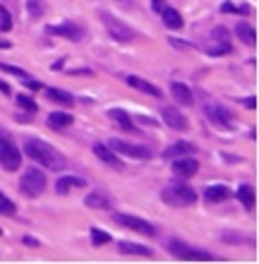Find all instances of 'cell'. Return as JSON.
I'll return each instance as SVG.
<instances>
[{
	"label": "cell",
	"mask_w": 259,
	"mask_h": 264,
	"mask_svg": "<svg viewBox=\"0 0 259 264\" xmlns=\"http://www.w3.org/2000/svg\"><path fill=\"white\" fill-rule=\"evenodd\" d=\"M24 154L32 161H36L38 166L48 168V171H63L68 166V161L63 158V154L55 149V147L46 144L43 140H27L24 142Z\"/></svg>",
	"instance_id": "1"
},
{
	"label": "cell",
	"mask_w": 259,
	"mask_h": 264,
	"mask_svg": "<svg viewBox=\"0 0 259 264\" xmlns=\"http://www.w3.org/2000/svg\"><path fill=\"white\" fill-rule=\"evenodd\" d=\"M161 202L168 207H190L197 202V192L185 183H173L161 190Z\"/></svg>",
	"instance_id": "2"
},
{
	"label": "cell",
	"mask_w": 259,
	"mask_h": 264,
	"mask_svg": "<svg viewBox=\"0 0 259 264\" xmlns=\"http://www.w3.org/2000/svg\"><path fill=\"white\" fill-rule=\"evenodd\" d=\"M166 245H168L171 255H175L178 260H187V262H209V260H214L211 252H207V250H197V247H190L187 243L175 240V238H171Z\"/></svg>",
	"instance_id": "3"
},
{
	"label": "cell",
	"mask_w": 259,
	"mask_h": 264,
	"mask_svg": "<svg viewBox=\"0 0 259 264\" xmlns=\"http://www.w3.org/2000/svg\"><path fill=\"white\" fill-rule=\"evenodd\" d=\"M101 19H104V24H106V29H108V34H111L115 41H120V43H127V41H132V38L137 36L135 34V29H130L122 19H118L115 15L111 12H101Z\"/></svg>",
	"instance_id": "4"
},
{
	"label": "cell",
	"mask_w": 259,
	"mask_h": 264,
	"mask_svg": "<svg viewBox=\"0 0 259 264\" xmlns=\"http://www.w3.org/2000/svg\"><path fill=\"white\" fill-rule=\"evenodd\" d=\"M19 190H22L27 197H38V194L46 190V176H43V171L29 168V171L19 178Z\"/></svg>",
	"instance_id": "5"
},
{
	"label": "cell",
	"mask_w": 259,
	"mask_h": 264,
	"mask_svg": "<svg viewBox=\"0 0 259 264\" xmlns=\"http://www.w3.org/2000/svg\"><path fill=\"white\" fill-rule=\"evenodd\" d=\"M204 115L211 125L221 127V130H233L235 127V120H233V113L225 108V106H219V104H207L204 106Z\"/></svg>",
	"instance_id": "6"
},
{
	"label": "cell",
	"mask_w": 259,
	"mask_h": 264,
	"mask_svg": "<svg viewBox=\"0 0 259 264\" xmlns=\"http://www.w3.org/2000/svg\"><path fill=\"white\" fill-rule=\"evenodd\" d=\"M113 221H118L120 226L130 228V230H135V233H142V235H156V226L154 224H149L144 219H139V216H132V214H113Z\"/></svg>",
	"instance_id": "7"
},
{
	"label": "cell",
	"mask_w": 259,
	"mask_h": 264,
	"mask_svg": "<svg viewBox=\"0 0 259 264\" xmlns=\"http://www.w3.org/2000/svg\"><path fill=\"white\" fill-rule=\"evenodd\" d=\"M108 147H111L118 156H132V158H137V161H147V158H151V151H149L147 147L127 144V142H122V140H115V137L108 142Z\"/></svg>",
	"instance_id": "8"
},
{
	"label": "cell",
	"mask_w": 259,
	"mask_h": 264,
	"mask_svg": "<svg viewBox=\"0 0 259 264\" xmlns=\"http://www.w3.org/2000/svg\"><path fill=\"white\" fill-rule=\"evenodd\" d=\"M22 163V154H19V147H15L10 140L0 147V166L5 171H17Z\"/></svg>",
	"instance_id": "9"
},
{
	"label": "cell",
	"mask_w": 259,
	"mask_h": 264,
	"mask_svg": "<svg viewBox=\"0 0 259 264\" xmlns=\"http://www.w3.org/2000/svg\"><path fill=\"white\" fill-rule=\"evenodd\" d=\"M161 118H163V123L168 125V127H173V130H178V132H185L187 127H190V123H187V118L178 108H173V106H163L161 108Z\"/></svg>",
	"instance_id": "10"
},
{
	"label": "cell",
	"mask_w": 259,
	"mask_h": 264,
	"mask_svg": "<svg viewBox=\"0 0 259 264\" xmlns=\"http://www.w3.org/2000/svg\"><path fill=\"white\" fill-rule=\"evenodd\" d=\"M173 161V158H171ZM199 171V161L194 156H180L173 161V173L180 176V178H192L194 173Z\"/></svg>",
	"instance_id": "11"
},
{
	"label": "cell",
	"mask_w": 259,
	"mask_h": 264,
	"mask_svg": "<svg viewBox=\"0 0 259 264\" xmlns=\"http://www.w3.org/2000/svg\"><path fill=\"white\" fill-rule=\"evenodd\" d=\"M48 32L51 34H55V36H65L70 38V41H79V38L84 36V29L77 24V22H63V24H51L48 27Z\"/></svg>",
	"instance_id": "12"
},
{
	"label": "cell",
	"mask_w": 259,
	"mask_h": 264,
	"mask_svg": "<svg viewBox=\"0 0 259 264\" xmlns=\"http://www.w3.org/2000/svg\"><path fill=\"white\" fill-rule=\"evenodd\" d=\"M94 154H96V156H99L106 166H111V168H115V171H122V168H125V163L118 158V154H115L111 147L101 144V142H96V144H94Z\"/></svg>",
	"instance_id": "13"
},
{
	"label": "cell",
	"mask_w": 259,
	"mask_h": 264,
	"mask_svg": "<svg viewBox=\"0 0 259 264\" xmlns=\"http://www.w3.org/2000/svg\"><path fill=\"white\" fill-rule=\"evenodd\" d=\"M125 82H127V87H132V89H137V91H144V94H149V96H156V99H161V89H158L156 84L147 82L144 77L130 75V77H125Z\"/></svg>",
	"instance_id": "14"
},
{
	"label": "cell",
	"mask_w": 259,
	"mask_h": 264,
	"mask_svg": "<svg viewBox=\"0 0 259 264\" xmlns=\"http://www.w3.org/2000/svg\"><path fill=\"white\" fill-rule=\"evenodd\" d=\"M194 154H197V147H194L192 142L180 140V142L171 144L168 149L163 151V158H180V156H194Z\"/></svg>",
	"instance_id": "15"
},
{
	"label": "cell",
	"mask_w": 259,
	"mask_h": 264,
	"mask_svg": "<svg viewBox=\"0 0 259 264\" xmlns=\"http://www.w3.org/2000/svg\"><path fill=\"white\" fill-rule=\"evenodd\" d=\"M171 94H173V99L180 104V106H192V101H194V94H192V89L183 84V82H171Z\"/></svg>",
	"instance_id": "16"
},
{
	"label": "cell",
	"mask_w": 259,
	"mask_h": 264,
	"mask_svg": "<svg viewBox=\"0 0 259 264\" xmlns=\"http://www.w3.org/2000/svg\"><path fill=\"white\" fill-rule=\"evenodd\" d=\"M118 250L122 255H137V257H154L151 247L147 245H139V243H127V240H120L118 243Z\"/></svg>",
	"instance_id": "17"
},
{
	"label": "cell",
	"mask_w": 259,
	"mask_h": 264,
	"mask_svg": "<svg viewBox=\"0 0 259 264\" xmlns=\"http://www.w3.org/2000/svg\"><path fill=\"white\" fill-rule=\"evenodd\" d=\"M86 180L84 178H77V176H60L58 183H55V192L58 194H68L72 188H84Z\"/></svg>",
	"instance_id": "18"
},
{
	"label": "cell",
	"mask_w": 259,
	"mask_h": 264,
	"mask_svg": "<svg viewBox=\"0 0 259 264\" xmlns=\"http://www.w3.org/2000/svg\"><path fill=\"white\" fill-rule=\"evenodd\" d=\"M161 17H163V24L168 27V29H183V15L178 12V10H173V7H163L161 10Z\"/></svg>",
	"instance_id": "19"
},
{
	"label": "cell",
	"mask_w": 259,
	"mask_h": 264,
	"mask_svg": "<svg viewBox=\"0 0 259 264\" xmlns=\"http://www.w3.org/2000/svg\"><path fill=\"white\" fill-rule=\"evenodd\" d=\"M108 118H111V120H115V123H118V125H120L125 132H132V130H135V120L125 113L122 108H111V111H108Z\"/></svg>",
	"instance_id": "20"
},
{
	"label": "cell",
	"mask_w": 259,
	"mask_h": 264,
	"mask_svg": "<svg viewBox=\"0 0 259 264\" xmlns=\"http://www.w3.org/2000/svg\"><path fill=\"white\" fill-rule=\"evenodd\" d=\"M46 96H48L51 101H55V104H63V106H72L74 104V96L70 94V91H65V89L48 87V89H46Z\"/></svg>",
	"instance_id": "21"
},
{
	"label": "cell",
	"mask_w": 259,
	"mask_h": 264,
	"mask_svg": "<svg viewBox=\"0 0 259 264\" xmlns=\"http://www.w3.org/2000/svg\"><path fill=\"white\" fill-rule=\"evenodd\" d=\"M84 204H86L89 209H111V199H108V194H104V192H91V194H86Z\"/></svg>",
	"instance_id": "22"
},
{
	"label": "cell",
	"mask_w": 259,
	"mask_h": 264,
	"mask_svg": "<svg viewBox=\"0 0 259 264\" xmlns=\"http://www.w3.org/2000/svg\"><path fill=\"white\" fill-rule=\"evenodd\" d=\"M204 197H207V202H225L230 197V188H225V185H209V188L204 190Z\"/></svg>",
	"instance_id": "23"
},
{
	"label": "cell",
	"mask_w": 259,
	"mask_h": 264,
	"mask_svg": "<svg viewBox=\"0 0 259 264\" xmlns=\"http://www.w3.org/2000/svg\"><path fill=\"white\" fill-rule=\"evenodd\" d=\"M235 197L240 199V204H242L247 211L255 209V188H252V185H240L238 192H235Z\"/></svg>",
	"instance_id": "24"
},
{
	"label": "cell",
	"mask_w": 259,
	"mask_h": 264,
	"mask_svg": "<svg viewBox=\"0 0 259 264\" xmlns=\"http://www.w3.org/2000/svg\"><path fill=\"white\" fill-rule=\"evenodd\" d=\"M235 34H238V38H240L242 43H247V46H255V43H257V32H255L247 22H240V24L235 27Z\"/></svg>",
	"instance_id": "25"
},
{
	"label": "cell",
	"mask_w": 259,
	"mask_h": 264,
	"mask_svg": "<svg viewBox=\"0 0 259 264\" xmlns=\"http://www.w3.org/2000/svg\"><path fill=\"white\" fill-rule=\"evenodd\" d=\"M48 125H51V127H68V125H72V115L55 111V113L48 115Z\"/></svg>",
	"instance_id": "26"
},
{
	"label": "cell",
	"mask_w": 259,
	"mask_h": 264,
	"mask_svg": "<svg viewBox=\"0 0 259 264\" xmlns=\"http://www.w3.org/2000/svg\"><path fill=\"white\" fill-rule=\"evenodd\" d=\"M221 12H225V15H228V12H240V15H250V12H252V7H250V5H235V2L225 0V2L221 5Z\"/></svg>",
	"instance_id": "27"
},
{
	"label": "cell",
	"mask_w": 259,
	"mask_h": 264,
	"mask_svg": "<svg viewBox=\"0 0 259 264\" xmlns=\"http://www.w3.org/2000/svg\"><path fill=\"white\" fill-rule=\"evenodd\" d=\"M17 106H19V108H24L27 113H34V111L38 108L36 101H34L32 96H27V94H19V96H17Z\"/></svg>",
	"instance_id": "28"
},
{
	"label": "cell",
	"mask_w": 259,
	"mask_h": 264,
	"mask_svg": "<svg viewBox=\"0 0 259 264\" xmlns=\"http://www.w3.org/2000/svg\"><path fill=\"white\" fill-rule=\"evenodd\" d=\"M91 243L99 247V245H106V243H111V235L106 233V230H101V228H91Z\"/></svg>",
	"instance_id": "29"
},
{
	"label": "cell",
	"mask_w": 259,
	"mask_h": 264,
	"mask_svg": "<svg viewBox=\"0 0 259 264\" xmlns=\"http://www.w3.org/2000/svg\"><path fill=\"white\" fill-rule=\"evenodd\" d=\"M12 29V17L7 12V7L0 5V32H10Z\"/></svg>",
	"instance_id": "30"
},
{
	"label": "cell",
	"mask_w": 259,
	"mask_h": 264,
	"mask_svg": "<svg viewBox=\"0 0 259 264\" xmlns=\"http://www.w3.org/2000/svg\"><path fill=\"white\" fill-rule=\"evenodd\" d=\"M17 211V207H15V202H10L2 192H0V214H7V216H12Z\"/></svg>",
	"instance_id": "31"
},
{
	"label": "cell",
	"mask_w": 259,
	"mask_h": 264,
	"mask_svg": "<svg viewBox=\"0 0 259 264\" xmlns=\"http://www.w3.org/2000/svg\"><path fill=\"white\" fill-rule=\"evenodd\" d=\"M0 70H2V72H7V75L19 77V79H27V77H29V72H27V70H22V68H15V65H5V63H0Z\"/></svg>",
	"instance_id": "32"
},
{
	"label": "cell",
	"mask_w": 259,
	"mask_h": 264,
	"mask_svg": "<svg viewBox=\"0 0 259 264\" xmlns=\"http://www.w3.org/2000/svg\"><path fill=\"white\" fill-rule=\"evenodd\" d=\"M27 7H29V15L38 19L43 15V0H27Z\"/></svg>",
	"instance_id": "33"
},
{
	"label": "cell",
	"mask_w": 259,
	"mask_h": 264,
	"mask_svg": "<svg viewBox=\"0 0 259 264\" xmlns=\"http://www.w3.org/2000/svg\"><path fill=\"white\" fill-rule=\"evenodd\" d=\"M228 51H230V43H221V46H216V48H207L209 55H223V53H228Z\"/></svg>",
	"instance_id": "34"
},
{
	"label": "cell",
	"mask_w": 259,
	"mask_h": 264,
	"mask_svg": "<svg viewBox=\"0 0 259 264\" xmlns=\"http://www.w3.org/2000/svg\"><path fill=\"white\" fill-rule=\"evenodd\" d=\"M242 106L245 108H257V99L255 96H247V99H242Z\"/></svg>",
	"instance_id": "35"
},
{
	"label": "cell",
	"mask_w": 259,
	"mask_h": 264,
	"mask_svg": "<svg viewBox=\"0 0 259 264\" xmlns=\"http://www.w3.org/2000/svg\"><path fill=\"white\" fill-rule=\"evenodd\" d=\"M163 7H166V0H151V10L154 12H161Z\"/></svg>",
	"instance_id": "36"
},
{
	"label": "cell",
	"mask_w": 259,
	"mask_h": 264,
	"mask_svg": "<svg viewBox=\"0 0 259 264\" xmlns=\"http://www.w3.org/2000/svg\"><path fill=\"white\" fill-rule=\"evenodd\" d=\"M22 82H24L29 89H34V91H38V89H41V84H38V82H34L32 77H27V79H22Z\"/></svg>",
	"instance_id": "37"
},
{
	"label": "cell",
	"mask_w": 259,
	"mask_h": 264,
	"mask_svg": "<svg viewBox=\"0 0 259 264\" xmlns=\"http://www.w3.org/2000/svg\"><path fill=\"white\" fill-rule=\"evenodd\" d=\"M63 68H65V60H58V63H53V65H51V70H53V72H58V70H63Z\"/></svg>",
	"instance_id": "38"
},
{
	"label": "cell",
	"mask_w": 259,
	"mask_h": 264,
	"mask_svg": "<svg viewBox=\"0 0 259 264\" xmlns=\"http://www.w3.org/2000/svg\"><path fill=\"white\" fill-rule=\"evenodd\" d=\"M0 91H2V94H12L10 84H7V82H2V79H0Z\"/></svg>",
	"instance_id": "39"
},
{
	"label": "cell",
	"mask_w": 259,
	"mask_h": 264,
	"mask_svg": "<svg viewBox=\"0 0 259 264\" xmlns=\"http://www.w3.org/2000/svg\"><path fill=\"white\" fill-rule=\"evenodd\" d=\"M7 140H10V137H7V135H5V130H0V147H2V144H5V142H7Z\"/></svg>",
	"instance_id": "40"
},
{
	"label": "cell",
	"mask_w": 259,
	"mask_h": 264,
	"mask_svg": "<svg viewBox=\"0 0 259 264\" xmlns=\"http://www.w3.org/2000/svg\"><path fill=\"white\" fill-rule=\"evenodd\" d=\"M0 48H12V43H10V41H2V38H0Z\"/></svg>",
	"instance_id": "41"
},
{
	"label": "cell",
	"mask_w": 259,
	"mask_h": 264,
	"mask_svg": "<svg viewBox=\"0 0 259 264\" xmlns=\"http://www.w3.org/2000/svg\"><path fill=\"white\" fill-rule=\"evenodd\" d=\"M24 243L27 245H38V240H34V238H24Z\"/></svg>",
	"instance_id": "42"
},
{
	"label": "cell",
	"mask_w": 259,
	"mask_h": 264,
	"mask_svg": "<svg viewBox=\"0 0 259 264\" xmlns=\"http://www.w3.org/2000/svg\"><path fill=\"white\" fill-rule=\"evenodd\" d=\"M0 235H2V228H0Z\"/></svg>",
	"instance_id": "43"
}]
</instances>
